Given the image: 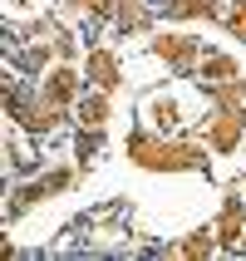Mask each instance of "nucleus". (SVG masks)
<instances>
[{
	"instance_id": "nucleus-5",
	"label": "nucleus",
	"mask_w": 246,
	"mask_h": 261,
	"mask_svg": "<svg viewBox=\"0 0 246 261\" xmlns=\"http://www.w3.org/2000/svg\"><path fill=\"white\" fill-rule=\"evenodd\" d=\"M162 15L168 20H217L222 0H162Z\"/></svg>"
},
{
	"instance_id": "nucleus-4",
	"label": "nucleus",
	"mask_w": 246,
	"mask_h": 261,
	"mask_svg": "<svg viewBox=\"0 0 246 261\" xmlns=\"http://www.w3.org/2000/svg\"><path fill=\"white\" fill-rule=\"evenodd\" d=\"M84 74L103 89V94H114V89L123 84V69H118L114 49H89V55H84Z\"/></svg>"
},
{
	"instance_id": "nucleus-10",
	"label": "nucleus",
	"mask_w": 246,
	"mask_h": 261,
	"mask_svg": "<svg viewBox=\"0 0 246 261\" xmlns=\"http://www.w3.org/2000/svg\"><path fill=\"white\" fill-rule=\"evenodd\" d=\"M222 242H217V232H192L187 242H177L173 247V256H212Z\"/></svg>"
},
{
	"instance_id": "nucleus-9",
	"label": "nucleus",
	"mask_w": 246,
	"mask_h": 261,
	"mask_svg": "<svg viewBox=\"0 0 246 261\" xmlns=\"http://www.w3.org/2000/svg\"><path fill=\"white\" fill-rule=\"evenodd\" d=\"M236 74H241V64L227 59V55H207L202 59V79H207V84H232Z\"/></svg>"
},
{
	"instance_id": "nucleus-3",
	"label": "nucleus",
	"mask_w": 246,
	"mask_h": 261,
	"mask_svg": "<svg viewBox=\"0 0 246 261\" xmlns=\"http://www.w3.org/2000/svg\"><path fill=\"white\" fill-rule=\"evenodd\" d=\"M241 232H246V197H227V202H222V217H217L222 251H236V247H241Z\"/></svg>"
},
{
	"instance_id": "nucleus-13",
	"label": "nucleus",
	"mask_w": 246,
	"mask_h": 261,
	"mask_svg": "<svg viewBox=\"0 0 246 261\" xmlns=\"http://www.w3.org/2000/svg\"><path fill=\"white\" fill-rule=\"evenodd\" d=\"M222 25L232 30V40H246V0H236V10L222 20Z\"/></svg>"
},
{
	"instance_id": "nucleus-1",
	"label": "nucleus",
	"mask_w": 246,
	"mask_h": 261,
	"mask_svg": "<svg viewBox=\"0 0 246 261\" xmlns=\"http://www.w3.org/2000/svg\"><path fill=\"white\" fill-rule=\"evenodd\" d=\"M128 158L143 173H202L207 153L197 143H173L168 133H128Z\"/></svg>"
},
{
	"instance_id": "nucleus-12",
	"label": "nucleus",
	"mask_w": 246,
	"mask_h": 261,
	"mask_svg": "<svg viewBox=\"0 0 246 261\" xmlns=\"http://www.w3.org/2000/svg\"><path fill=\"white\" fill-rule=\"evenodd\" d=\"M69 10H89V15H99V20H108V15L118 10V0H64Z\"/></svg>"
},
{
	"instance_id": "nucleus-11",
	"label": "nucleus",
	"mask_w": 246,
	"mask_h": 261,
	"mask_svg": "<svg viewBox=\"0 0 246 261\" xmlns=\"http://www.w3.org/2000/svg\"><path fill=\"white\" fill-rule=\"evenodd\" d=\"M148 25V10L138 0H118V35H128V30H143Z\"/></svg>"
},
{
	"instance_id": "nucleus-14",
	"label": "nucleus",
	"mask_w": 246,
	"mask_h": 261,
	"mask_svg": "<svg viewBox=\"0 0 246 261\" xmlns=\"http://www.w3.org/2000/svg\"><path fill=\"white\" fill-rule=\"evenodd\" d=\"M94 133H99V128H84V133H79V163H89L94 153H99V138H94Z\"/></svg>"
},
{
	"instance_id": "nucleus-6",
	"label": "nucleus",
	"mask_w": 246,
	"mask_h": 261,
	"mask_svg": "<svg viewBox=\"0 0 246 261\" xmlns=\"http://www.w3.org/2000/svg\"><path fill=\"white\" fill-rule=\"evenodd\" d=\"M79 94V74L69 69V64H59L49 79H44V103H54V109H64V103Z\"/></svg>"
},
{
	"instance_id": "nucleus-2",
	"label": "nucleus",
	"mask_w": 246,
	"mask_h": 261,
	"mask_svg": "<svg viewBox=\"0 0 246 261\" xmlns=\"http://www.w3.org/2000/svg\"><path fill=\"white\" fill-rule=\"evenodd\" d=\"M148 49H153L158 59H168L173 69H182V74H187L192 64H197V55H202V40H197V35H158V40L148 44Z\"/></svg>"
},
{
	"instance_id": "nucleus-7",
	"label": "nucleus",
	"mask_w": 246,
	"mask_h": 261,
	"mask_svg": "<svg viewBox=\"0 0 246 261\" xmlns=\"http://www.w3.org/2000/svg\"><path fill=\"white\" fill-rule=\"evenodd\" d=\"M143 118H148V123H153L158 133H173L177 123H182V109H177V99H168V94H158V99H148Z\"/></svg>"
},
{
	"instance_id": "nucleus-15",
	"label": "nucleus",
	"mask_w": 246,
	"mask_h": 261,
	"mask_svg": "<svg viewBox=\"0 0 246 261\" xmlns=\"http://www.w3.org/2000/svg\"><path fill=\"white\" fill-rule=\"evenodd\" d=\"M241 251H246V232H241Z\"/></svg>"
},
{
	"instance_id": "nucleus-8",
	"label": "nucleus",
	"mask_w": 246,
	"mask_h": 261,
	"mask_svg": "<svg viewBox=\"0 0 246 261\" xmlns=\"http://www.w3.org/2000/svg\"><path fill=\"white\" fill-rule=\"evenodd\" d=\"M114 118V103H108V94H89V99H79V128H103Z\"/></svg>"
}]
</instances>
